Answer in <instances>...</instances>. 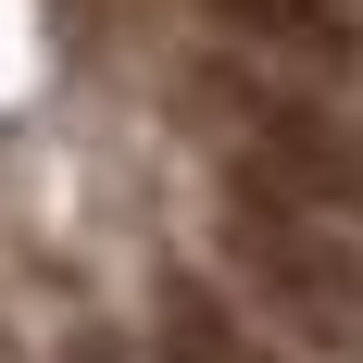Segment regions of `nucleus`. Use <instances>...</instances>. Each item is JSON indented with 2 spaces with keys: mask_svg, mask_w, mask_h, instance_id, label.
Listing matches in <instances>:
<instances>
[{
  "mask_svg": "<svg viewBox=\"0 0 363 363\" xmlns=\"http://www.w3.org/2000/svg\"><path fill=\"white\" fill-rule=\"evenodd\" d=\"M63 363H138V338H125V326H75Z\"/></svg>",
  "mask_w": 363,
  "mask_h": 363,
  "instance_id": "5",
  "label": "nucleus"
},
{
  "mask_svg": "<svg viewBox=\"0 0 363 363\" xmlns=\"http://www.w3.org/2000/svg\"><path fill=\"white\" fill-rule=\"evenodd\" d=\"M213 251H225V276H238L263 313H289L313 351H351L363 363V238L351 225H326V213H301V201H276V188L225 176Z\"/></svg>",
  "mask_w": 363,
  "mask_h": 363,
  "instance_id": "2",
  "label": "nucleus"
},
{
  "mask_svg": "<svg viewBox=\"0 0 363 363\" xmlns=\"http://www.w3.org/2000/svg\"><path fill=\"white\" fill-rule=\"evenodd\" d=\"M138 363H276L251 338V313L201 276V263H150V313H138Z\"/></svg>",
  "mask_w": 363,
  "mask_h": 363,
  "instance_id": "4",
  "label": "nucleus"
},
{
  "mask_svg": "<svg viewBox=\"0 0 363 363\" xmlns=\"http://www.w3.org/2000/svg\"><path fill=\"white\" fill-rule=\"evenodd\" d=\"M238 63L276 75H351L363 63V0H188Z\"/></svg>",
  "mask_w": 363,
  "mask_h": 363,
  "instance_id": "3",
  "label": "nucleus"
},
{
  "mask_svg": "<svg viewBox=\"0 0 363 363\" xmlns=\"http://www.w3.org/2000/svg\"><path fill=\"white\" fill-rule=\"evenodd\" d=\"M188 101L213 113L238 188H276V201H301V213H326V225L363 238V113H338L313 75L238 63V50H213V63L188 75Z\"/></svg>",
  "mask_w": 363,
  "mask_h": 363,
  "instance_id": "1",
  "label": "nucleus"
}]
</instances>
